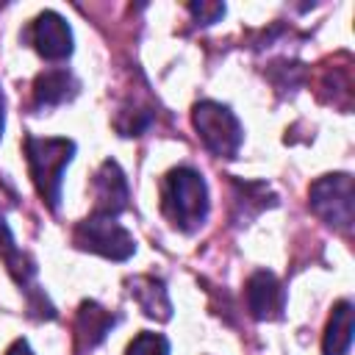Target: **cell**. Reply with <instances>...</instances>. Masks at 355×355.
<instances>
[{
    "label": "cell",
    "instance_id": "cell-9",
    "mask_svg": "<svg viewBox=\"0 0 355 355\" xmlns=\"http://www.w3.org/2000/svg\"><path fill=\"white\" fill-rule=\"evenodd\" d=\"M31 44L36 47V53L47 61H64L72 55V28L67 25V19L58 11H42L33 22H31Z\"/></svg>",
    "mask_w": 355,
    "mask_h": 355
},
{
    "label": "cell",
    "instance_id": "cell-14",
    "mask_svg": "<svg viewBox=\"0 0 355 355\" xmlns=\"http://www.w3.org/2000/svg\"><path fill=\"white\" fill-rule=\"evenodd\" d=\"M125 355H169V341L161 333L141 330L125 349Z\"/></svg>",
    "mask_w": 355,
    "mask_h": 355
},
{
    "label": "cell",
    "instance_id": "cell-7",
    "mask_svg": "<svg viewBox=\"0 0 355 355\" xmlns=\"http://www.w3.org/2000/svg\"><path fill=\"white\" fill-rule=\"evenodd\" d=\"M244 300H247V311L252 319L258 322H277L283 319V311H286V288L283 283L266 272V269H258L247 277V286H244Z\"/></svg>",
    "mask_w": 355,
    "mask_h": 355
},
{
    "label": "cell",
    "instance_id": "cell-1",
    "mask_svg": "<svg viewBox=\"0 0 355 355\" xmlns=\"http://www.w3.org/2000/svg\"><path fill=\"white\" fill-rule=\"evenodd\" d=\"M208 186L191 166H175L161 186V211L180 233H197L208 219Z\"/></svg>",
    "mask_w": 355,
    "mask_h": 355
},
{
    "label": "cell",
    "instance_id": "cell-13",
    "mask_svg": "<svg viewBox=\"0 0 355 355\" xmlns=\"http://www.w3.org/2000/svg\"><path fill=\"white\" fill-rule=\"evenodd\" d=\"M352 302L338 300L322 336V355H347L352 344Z\"/></svg>",
    "mask_w": 355,
    "mask_h": 355
},
{
    "label": "cell",
    "instance_id": "cell-17",
    "mask_svg": "<svg viewBox=\"0 0 355 355\" xmlns=\"http://www.w3.org/2000/svg\"><path fill=\"white\" fill-rule=\"evenodd\" d=\"M3 125H6V100H3V92H0V136H3Z\"/></svg>",
    "mask_w": 355,
    "mask_h": 355
},
{
    "label": "cell",
    "instance_id": "cell-8",
    "mask_svg": "<svg viewBox=\"0 0 355 355\" xmlns=\"http://www.w3.org/2000/svg\"><path fill=\"white\" fill-rule=\"evenodd\" d=\"M92 191H94V208H92L94 216L116 219L128 208V197H130L128 178L114 158H105L100 164V169L94 172V180H92Z\"/></svg>",
    "mask_w": 355,
    "mask_h": 355
},
{
    "label": "cell",
    "instance_id": "cell-4",
    "mask_svg": "<svg viewBox=\"0 0 355 355\" xmlns=\"http://www.w3.org/2000/svg\"><path fill=\"white\" fill-rule=\"evenodd\" d=\"M191 122H194L208 153H214L216 158L239 155L241 141H244V128L227 105H222L216 100H200L191 108Z\"/></svg>",
    "mask_w": 355,
    "mask_h": 355
},
{
    "label": "cell",
    "instance_id": "cell-15",
    "mask_svg": "<svg viewBox=\"0 0 355 355\" xmlns=\"http://www.w3.org/2000/svg\"><path fill=\"white\" fill-rule=\"evenodd\" d=\"M189 14L197 25H214L219 17H225V3H189Z\"/></svg>",
    "mask_w": 355,
    "mask_h": 355
},
{
    "label": "cell",
    "instance_id": "cell-3",
    "mask_svg": "<svg viewBox=\"0 0 355 355\" xmlns=\"http://www.w3.org/2000/svg\"><path fill=\"white\" fill-rule=\"evenodd\" d=\"M308 205L311 211L333 230L349 233L355 222V186L352 175L347 172H333L322 175L311 183L308 189Z\"/></svg>",
    "mask_w": 355,
    "mask_h": 355
},
{
    "label": "cell",
    "instance_id": "cell-10",
    "mask_svg": "<svg viewBox=\"0 0 355 355\" xmlns=\"http://www.w3.org/2000/svg\"><path fill=\"white\" fill-rule=\"evenodd\" d=\"M130 297L136 300V305L141 308L144 316L155 319V322H169L172 319V300L166 291V283L161 277L153 275H133L125 280Z\"/></svg>",
    "mask_w": 355,
    "mask_h": 355
},
{
    "label": "cell",
    "instance_id": "cell-5",
    "mask_svg": "<svg viewBox=\"0 0 355 355\" xmlns=\"http://www.w3.org/2000/svg\"><path fill=\"white\" fill-rule=\"evenodd\" d=\"M72 241L83 252H94L108 261H128L136 252V239L128 227H122L111 216H94L89 214L83 222L75 225Z\"/></svg>",
    "mask_w": 355,
    "mask_h": 355
},
{
    "label": "cell",
    "instance_id": "cell-2",
    "mask_svg": "<svg viewBox=\"0 0 355 355\" xmlns=\"http://www.w3.org/2000/svg\"><path fill=\"white\" fill-rule=\"evenodd\" d=\"M75 155V141L64 136H25V158L31 169V180L39 197L47 202L50 211L58 208L61 200V180L64 169Z\"/></svg>",
    "mask_w": 355,
    "mask_h": 355
},
{
    "label": "cell",
    "instance_id": "cell-6",
    "mask_svg": "<svg viewBox=\"0 0 355 355\" xmlns=\"http://www.w3.org/2000/svg\"><path fill=\"white\" fill-rule=\"evenodd\" d=\"M0 261L6 263V272L11 275V280H14L22 291H28L33 316H36V319H44V316L53 319V316H55L53 305H50L47 297H44L42 291H36V286H33L36 261H33L28 252H22V250L17 247V241H14V236H11V227H8V222H6L3 214H0Z\"/></svg>",
    "mask_w": 355,
    "mask_h": 355
},
{
    "label": "cell",
    "instance_id": "cell-11",
    "mask_svg": "<svg viewBox=\"0 0 355 355\" xmlns=\"http://www.w3.org/2000/svg\"><path fill=\"white\" fill-rule=\"evenodd\" d=\"M114 324H116V316L111 311H105L94 300H83L75 316V349L78 352L94 349L111 333Z\"/></svg>",
    "mask_w": 355,
    "mask_h": 355
},
{
    "label": "cell",
    "instance_id": "cell-16",
    "mask_svg": "<svg viewBox=\"0 0 355 355\" xmlns=\"http://www.w3.org/2000/svg\"><path fill=\"white\" fill-rule=\"evenodd\" d=\"M6 355H36V352L31 349V344L25 338H17V341H11V347L6 349Z\"/></svg>",
    "mask_w": 355,
    "mask_h": 355
},
{
    "label": "cell",
    "instance_id": "cell-12",
    "mask_svg": "<svg viewBox=\"0 0 355 355\" xmlns=\"http://www.w3.org/2000/svg\"><path fill=\"white\" fill-rule=\"evenodd\" d=\"M78 89L80 83L69 69H44L33 80V105L42 111L64 105L78 94Z\"/></svg>",
    "mask_w": 355,
    "mask_h": 355
}]
</instances>
